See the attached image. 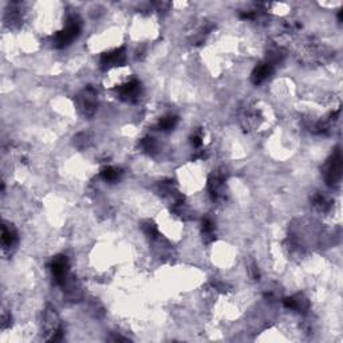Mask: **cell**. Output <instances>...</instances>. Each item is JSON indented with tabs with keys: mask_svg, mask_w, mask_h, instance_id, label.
Returning <instances> with one entry per match:
<instances>
[{
	"mask_svg": "<svg viewBox=\"0 0 343 343\" xmlns=\"http://www.w3.org/2000/svg\"><path fill=\"white\" fill-rule=\"evenodd\" d=\"M81 31V23L78 19L71 18L70 23L67 24V27L63 31H61L59 34L55 38V46L62 49V47H66L67 44H70L73 40L78 36Z\"/></svg>",
	"mask_w": 343,
	"mask_h": 343,
	"instance_id": "cell-1",
	"label": "cell"
},
{
	"mask_svg": "<svg viewBox=\"0 0 343 343\" xmlns=\"http://www.w3.org/2000/svg\"><path fill=\"white\" fill-rule=\"evenodd\" d=\"M341 171H342V157L341 152L337 150L331 160L326 165V181L329 185H335L341 178Z\"/></svg>",
	"mask_w": 343,
	"mask_h": 343,
	"instance_id": "cell-2",
	"label": "cell"
},
{
	"mask_svg": "<svg viewBox=\"0 0 343 343\" xmlns=\"http://www.w3.org/2000/svg\"><path fill=\"white\" fill-rule=\"evenodd\" d=\"M67 271H69V261H67L66 257L58 256V257H55L53 260V263H51V272H53L54 277H55V282L58 284H61V286L65 284Z\"/></svg>",
	"mask_w": 343,
	"mask_h": 343,
	"instance_id": "cell-3",
	"label": "cell"
},
{
	"mask_svg": "<svg viewBox=\"0 0 343 343\" xmlns=\"http://www.w3.org/2000/svg\"><path fill=\"white\" fill-rule=\"evenodd\" d=\"M119 95L126 101H136L137 98L141 94V84L138 81H132L129 84L123 85L122 87H119Z\"/></svg>",
	"mask_w": 343,
	"mask_h": 343,
	"instance_id": "cell-4",
	"label": "cell"
},
{
	"mask_svg": "<svg viewBox=\"0 0 343 343\" xmlns=\"http://www.w3.org/2000/svg\"><path fill=\"white\" fill-rule=\"evenodd\" d=\"M126 59V53L125 49H117L113 50L110 53H106L102 55L101 58V65L102 67H109L114 66V65H121Z\"/></svg>",
	"mask_w": 343,
	"mask_h": 343,
	"instance_id": "cell-5",
	"label": "cell"
},
{
	"mask_svg": "<svg viewBox=\"0 0 343 343\" xmlns=\"http://www.w3.org/2000/svg\"><path fill=\"white\" fill-rule=\"evenodd\" d=\"M273 67L271 62H267V63H261L259 66L256 67L254 73H252V82L255 85L261 84L263 81H265L268 78L269 75L272 74Z\"/></svg>",
	"mask_w": 343,
	"mask_h": 343,
	"instance_id": "cell-6",
	"label": "cell"
},
{
	"mask_svg": "<svg viewBox=\"0 0 343 343\" xmlns=\"http://www.w3.org/2000/svg\"><path fill=\"white\" fill-rule=\"evenodd\" d=\"M82 109L85 114L92 115L97 110V103H95V92L92 88H87L82 98Z\"/></svg>",
	"mask_w": 343,
	"mask_h": 343,
	"instance_id": "cell-7",
	"label": "cell"
},
{
	"mask_svg": "<svg viewBox=\"0 0 343 343\" xmlns=\"http://www.w3.org/2000/svg\"><path fill=\"white\" fill-rule=\"evenodd\" d=\"M1 240H3V247L8 248L13 246V243L16 242V232L15 229L7 225H3V233H1Z\"/></svg>",
	"mask_w": 343,
	"mask_h": 343,
	"instance_id": "cell-8",
	"label": "cell"
},
{
	"mask_svg": "<svg viewBox=\"0 0 343 343\" xmlns=\"http://www.w3.org/2000/svg\"><path fill=\"white\" fill-rule=\"evenodd\" d=\"M121 176V171L113 167H105L101 171V177L107 182H114Z\"/></svg>",
	"mask_w": 343,
	"mask_h": 343,
	"instance_id": "cell-9",
	"label": "cell"
},
{
	"mask_svg": "<svg viewBox=\"0 0 343 343\" xmlns=\"http://www.w3.org/2000/svg\"><path fill=\"white\" fill-rule=\"evenodd\" d=\"M178 122V118L176 115H168V117H164L159 123L160 130H172L174 128Z\"/></svg>",
	"mask_w": 343,
	"mask_h": 343,
	"instance_id": "cell-10",
	"label": "cell"
},
{
	"mask_svg": "<svg viewBox=\"0 0 343 343\" xmlns=\"http://www.w3.org/2000/svg\"><path fill=\"white\" fill-rule=\"evenodd\" d=\"M213 232H215V224L212 223L211 219H204L202 220V233L207 239V242H211V240L215 239Z\"/></svg>",
	"mask_w": 343,
	"mask_h": 343,
	"instance_id": "cell-11",
	"label": "cell"
},
{
	"mask_svg": "<svg viewBox=\"0 0 343 343\" xmlns=\"http://www.w3.org/2000/svg\"><path fill=\"white\" fill-rule=\"evenodd\" d=\"M141 146L142 149L146 150V152H152V150L156 149V142H154L153 138L148 137V138H144V140H142Z\"/></svg>",
	"mask_w": 343,
	"mask_h": 343,
	"instance_id": "cell-12",
	"label": "cell"
},
{
	"mask_svg": "<svg viewBox=\"0 0 343 343\" xmlns=\"http://www.w3.org/2000/svg\"><path fill=\"white\" fill-rule=\"evenodd\" d=\"M192 144H193L194 148H200L202 145V136L201 133H197L192 137Z\"/></svg>",
	"mask_w": 343,
	"mask_h": 343,
	"instance_id": "cell-13",
	"label": "cell"
}]
</instances>
